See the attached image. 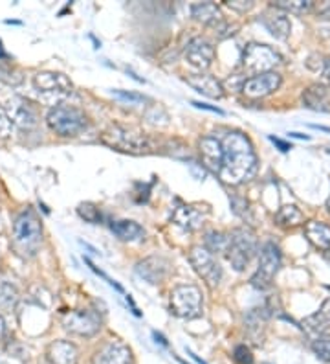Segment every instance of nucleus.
<instances>
[{
    "mask_svg": "<svg viewBox=\"0 0 330 364\" xmlns=\"http://www.w3.org/2000/svg\"><path fill=\"white\" fill-rule=\"evenodd\" d=\"M259 245H257L255 234L250 228H235L229 234V245L226 250L228 262L231 263L235 271H244L250 262L255 258Z\"/></svg>",
    "mask_w": 330,
    "mask_h": 364,
    "instance_id": "39448f33",
    "label": "nucleus"
},
{
    "mask_svg": "<svg viewBox=\"0 0 330 364\" xmlns=\"http://www.w3.org/2000/svg\"><path fill=\"white\" fill-rule=\"evenodd\" d=\"M62 326L66 331H70L79 337H92L101 328V318L96 311L90 309H75V311H68L62 316Z\"/></svg>",
    "mask_w": 330,
    "mask_h": 364,
    "instance_id": "9b49d317",
    "label": "nucleus"
},
{
    "mask_svg": "<svg viewBox=\"0 0 330 364\" xmlns=\"http://www.w3.org/2000/svg\"><path fill=\"white\" fill-rule=\"evenodd\" d=\"M18 302V291L11 282L0 280V311H13Z\"/></svg>",
    "mask_w": 330,
    "mask_h": 364,
    "instance_id": "c85d7f7f",
    "label": "nucleus"
},
{
    "mask_svg": "<svg viewBox=\"0 0 330 364\" xmlns=\"http://www.w3.org/2000/svg\"><path fill=\"white\" fill-rule=\"evenodd\" d=\"M99 142L103 146L116 149L121 153H131V155H141L150 149V140L147 134L141 131L123 127V125H112L106 131L99 134Z\"/></svg>",
    "mask_w": 330,
    "mask_h": 364,
    "instance_id": "7ed1b4c3",
    "label": "nucleus"
},
{
    "mask_svg": "<svg viewBox=\"0 0 330 364\" xmlns=\"http://www.w3.org/2000/svg\"><path fill=\"white\" fill-rule=\"evenodd\" d=\"M272 6L282 14H295V15H304L314 8L312 0H275Z\"/></svg>",
    "mask_w": 330,
    "mask_h": 364,
    "instance_id": "c756f323",
    "label": "nucleus"
},
{
    "mask_svg": "<svg viewBox=\"0 0 330 364\" xmlns=\"http://www.w3.org/2000/svg\"><path fill=\"white\" fill-rule=\"evenodd\" d=\"M270 140H272L273 144H275V146L279 147V151H282V153H288L292 149V146L288 142H285V140H281V138H275V136H270Z\"/></svg>",
    "mask_w": 330,
    "mask_h": 364,
    "instance_id": "ea45409f",
    "label": "nucleus"
},
{
    "mask_svg": "<svg viewBox=\"0 0 330 364\" xmlns=\"http://www.w3.org/2000/svg\"><path fill=\"white\" fill-rule=\"evenodd\" d=\"M198 151H200V160L202 166L213 173H219L222 168V144L213 136H204L198 142Z\"/></svg>",
    "mask_w": 330,
    "mask_h": 364,
    "instance_id": "6ab92c4d",
    "label": "nucleus"
},
{
    "mask_svg": "<svg viewBox=\"0 0 330 364\" xmlns=\"http://www.w3.org/2000/svg\"><path fill=\"white\" fill-rule=\"evenodd\" d=\"M112 94H114V96H118V98L125 100V102H128V103L145 102V98H143L141 94H136V92H127V90H112Z\"/></svg>",
    "mask_w": 330,
    "mask_h": 364,
    "instance_id": "e433bc0d",
    "label": "nucleus"
},
{
    "mask_svg": "<svg viewBox=\"0 0 330 364\" xmlns=\"http://www.w3.org/2000/svg\"><path fill=\"white\" fill-rule=\"evenodd\" d=\"M4 109L11 125H17L21 129H31L37 125V112L28 100L13 96Z\"/></svg>",
    "mask_w": 330,
    "mask_h": 364,
    "instance_id": "ddd939ff",
    "label": "nucleus"
},
{
    "mask_svg": "<svg viewBox=\"0 0 330 364\" xmlns=\"http://www.w3.org/2000/svg\"><path fill=\"white\" fill-rule=\"evenodd\" d=\"M233 359L237 360L238 364H251V363H253V355H251V350L246 346V344H241V346L235 348Z\"/></svg>",
    "mask_w": 330,
    "mask_h": 364,
    "instance_id": "72a5a7b5",
    "label": "nucleus"
},
{
    "mask_svg": "<svg viewBox=\"0 0 330 364\" xmlns=\"http://www.w3.org/2000/svg\"><path fill=\"white\" fill-rule=\"evenodd\" d=\"M279 63H281V55L268 45L250 43L242 52V68L253 76L272 72V68L277 67Z\"/></svg>",
    "mask_w": 330,
    "mask_h": 364,
    "instance_id": "423d86ee",
    "label": "nucleus"
},
{
    "mask_svg": "<svg viewBox=\"0 0 330 364\" xmlns=\"http://www.w3.org/2000/svg\"><path fill=\"white\" fill-rule=\"evenodd\" d=\"M275 223H277L279 227L295 228L299 227V225H303L304 215L295 205H285L279 208L277 213H275Z\"/></svg>",
    "mask_w": 330,
    "mask_h": 364,
    "instance_id": "cd10ccee",
    "label": "nucleus"
},
{
    "mask_svg": "<svg viewBox=\"0 0 330 364\" xmlns=\"http://www.w3.org/2000/svg\"><path fill=\"white\" fill-rule=\"evenodd\" d=\"M185 59L189 61L191 67L206 70L211 67L213 59H215V48L206 37H193L185 48Z\"/></svg>",
    "mask_w": 330,
    "mask_h": 364,
    "instance_id": "2eb2a0df",
    "label": "nucleus"
},
{
    "mask_svg": "<svg viewBox=\"0 0 330 364\" xmlns=\"http://www.w3.org/2000/svg\"><path fill=\"white\" fill-rule=\"evenodd\" d=\"M228 6L231 9H235V11H238V14H246V11H250V9L253 8V2H244V0H229Z\"/></svg>",
    "mask_w": 330,
    "mask_h": 364,
    "instance_id": "4c0bfd02",
    "label": "nucleus"
},
{
    "mask_svg": "<svg viewBox=\"0 0 330 364\" xmlns=\"http://www.w3.org/2000/svg\"><path fill=\"white\" fill-rule=\"evenodd\" d=\"M321 72H323V76H325L326 83L330 85V59H325V61H323Z\"/></svg>",
    "mask_w": 330,
    "mask_h": 364,
    "instance_id": "79ce46f5",
    "label": "nucleus"
},
{
    "mask_svg": "<svg viewBox=\"0 0 330 364\" xmlns=\"http://www.w3.org/2000/svg\"><path fill=\"white\" fill-rule=\"evenodd\" d=\"M222 168L219 175L226 184L238 186L251 181L257 173V155L250 138L246 134L233 131L222 140Z\"/></svg>",
    "mask_w": 330,
    "mask_h": 364,
    "instance_id": "f257e3e1",
    "label": "nucleus"
},
{
    "mask_svg": "<svg viewBox=\"0 0 330 364\" xmlns=\"http://www.w3.org/2000/svg\"><path fill=\"white\" fill-rule=\"evenodd\" d=\"M303 105L310 111L330 112V90L321 83H312L303 92Z\"/></svg>",
    "mask_w": 330,
    "mask_h": 364,
    "instance_id": "aec40b11",
    "label": "nucleus"
},
{
    "mask_svg": "<svg viewBox=\"0 0 330 364\" xmlns=\"http://www.w3.org/2000/svg\"><path fill=\"white\" fill-rule=\"evenodd\" d=\"M319 18H329L330 21V2H325V4L321 6V8H319Z\"/></svg>",
    "mask_w": 330,
    "mask_h": 364,
    "instance_id": "a19ab883",
    "label": "nucleus"
},
{
    "mask_svg": "<svg viewBox=\"0 0 330 364\" xmlns=\"http://www.w3.org/2000/svg\"><path fill=\"white\" fill-rule=\"evenodd\" d=\"M266 320H268V311H266V309H251V311L248 313L246 320H244L248 335L255 341V344H260V342H263Z\"/></svg>",
    "mask_w": 330,
    "mask_h": 364,
    "instance_id": "a878e982",
    "label": "nucleus"
},
{
    "mask_svg": "<svg viewBox=\"0 0 330 364\" xmlns=\"http://www.w3.org/2000/svg\"><path fill=\"white\" fill-rule=\"evenodd\" d=\"M46 357L52 364H77L79 363V350L68 341H55L46 350Z\"/></svg>",
    "mask_w": 330,
    "mask_h": 364,
    "instance_id": "4be33fe9",
    "label": "nucleus"
},
{
    "mask_svg": "<svg viewBox=\"0 0 330 364\" xmlns=\"http://www.w3.org/2000/svg\"><path fill=\"white\" fill-rule=\"evenodd\" d=\"M263 364H270V363H263Z\"/></svg>",
    "mask_w": 330,
    "mask_h": 364,
    "instance_id": "09e8293b",
    "label": "nucleus"
},
{
    "mask_svg": "<svg viewBox=\"0 0 330 364\" xmlns=\"http://www.w3.org/2000/svg\"><path fill=\"white\" fill-rule=\"evenodd\" d=\"M6 58V52L4 48H2V43H0V59H4Z\"/></svg>",
    "mask_w": 330,
    "mask_h": 364,
    "instance_id": "a18cd8bd",
    "label": "nucleus"
},
{
    "mask_svg": "<svg viewBox=\"0 0 330 364\" xmlns=\"http://www.w3.org/2000/svg\"><path fill=\"white\" fill-rule=\"evenodd\" d=\"M167 272L169 262L165 258H160V256H150V258L141 259L136 265V274L150 285L162 284L167 278Z\"/></svg>",
    "mask_w": 330,
    "mask_h": 364,
    "instance_id": "f3484780",
    "label": "nucleus"
},
{
    "mask_svg": "<svg viewBox=\"0 0 330 364\" xmlns=\"http://www.w3.org/2000/svg\"><path fill=\"white\" fill-rule=\"evenodd\" d=\"M11 129H13V125L9 122L8 114H6L4 107H0V138H6L11 134Z\"/></svg>",
    "mask_w": 330,
    "mask_h": 364,
    "instance_id": "f704fd0d",
    "label": "nucleus"
},
{
    "mask_svg": "<svg viewBox=\"0 0 330 364\" xmlns=\"http://www.w3.org/2000/svg\"><path fill=\"white\" fill-rule=\"evenodd\" d=\"M46 122L50 129L59 136H77L88 125L87 114L81 109L74 105H65V103L52 107L46 116Z\"/></svg>",
    "mask_w": 330,
    "mask_h": 364,
    "instance_id": "20e7f679",
    "label": "nucleus"
},
{
    "mask_svg": "<svg viewBox=\"0 0 330 364\" xmlns=\"http://www.w3.org/2000/svg\"><path fill=\"white\" fill-rule=\"evenodd\" d=\"M279 269H281V250L275 243H266L259 252V269L251 276V285L263 291L272 287Z\"/></svg>",
    "mask_w": 330,
    "mask_h": 364,
    "instance_id": "6e6552de",
    "label": "nucleus"
},
{
    "mask_svg": "<svg viewBox=\"0 0 330 364\" xmlns=\"http://www.w3.org/2000/svg\"><path fill=\"white\" fill-rule=\"evenodd\" d=\"M326 212L330 213V196H329V199H326Z\"/></svg>",
    "mask_w": 330,
    "mask_h": 364,
    "instance_id": "49530a36",
    "label": "nucleus"
},
{
    "mask_svg": "<svg viewBox=\"0 0 330 364\" xmlns=\"http://www.w3.org/2000/svg\"><path fill=\"white\" fill-rule=\"evenodd\" d=\"M292 138H303V140H310V136L308 134H301V133H290Z\"/></svg>",
    "mask_w": 330,
    "mask_h": 364,
    "instance_id": "c03bdc74",
    "label": "nucleus"
},
{
    "mask_svg": "<svg viewBox=\"0 0 330 364\" xmlns=\"http://www.w3.org/2000/svg\"><path fill=\"white\" fill-rule=\"evenodd\" d=\"M6 337H8V328H6L4 318L0 316V341H4Z\"/></svg>",
    "mask_w": 330,
    "mask_h": 364,
    "instance_id": "37998d69",
    "label": "nucleus"
},
{
    "mask_svg": "<svg viewBox=\"0 0 330 364\" xmlns=\"http://www.w3.org/2000/svg\"><path fill=\"white\" fill-rule=\"evenodd\" d=\"M260 23H263V26L266 28L275 39L285 41L290 37V18L286 17V14L279 11V9L273 8V11H266V14L260 15Z\"/></svg>",
    "mask_w": 330,
    "mask_h": 364,
    "instance_id": "412c9836",
    "label": "nucleus"
},
{
    "mask_svg": "<svg viewBox=\"0 0 330 364\" xmlns=\"http://www.w3.org/2000/svg\"><path fill=\"white\" fill-rule=\"evenodd\" d=\"M92 364H132V353L121 341H109L96 351Z\"/></svg>",
    "mask_w": 330,
    "mask_h": 364,
    "instance_id": "dca6fc26",
    "label": "nucleus"
},
{
    "mask_svg": "<svg viewBox=\"0 0 330 364\" xmlns=\"http://www.w3.org/2000/svg\"><path fill=\"white\" fill-rule=\"evenodd\" d=\"M194 107H198V109H204V111H209V112H216V114H224V111L222 109H219V107H213V105H207V103H202V102H191Z\"/></svg>",
    "mask_w": 330,
    "mask_h": 364,
    "instance_id": "58836bf2",
    "label": "nucleus"
},
{
    "mask_svg": "<svg viewBox=\"0 0 330 364\" xmlns=\"http://www.w3.org/2000/svg\"><path fill=\"white\" fill-rule=\"evenodd\" d=\"M112 232L118 235L119 240L123 241H141L145 237V230L136 221H128V219H121V221H112L110 225Z\"/></svg>",
    "mask_w": 330,
    "mask_h": 364,
    "instance_id": "bb28decb",
    "label": "nucleus"
},
{
    "mask_svg": "<svg viewBox=\"0 0 330 364\" xmlns=\"http://www.w3.org/2000/svg\"><path fill=\"white\" fill-rule=\"evenodd\" d=\"M171 313L180 318L202 315V291L197 285H176L171 291Z\"/></svg>",
    "mask_w": 330,
    "mask_h": 364,
    "instance_id": "0eeeda50",
    "label": "nucleus"
},
{
    "mask_svg": "<svg viewBox=\"0 0 330 364\" xmlns=\"http://www.w3.org/2000/svg\"><path fill=\"white\" fill-rule=\"evenodd\" d=\"M77 213H79L84 221L94 223V225H96V223H99V219H101V213H99V210H97L92 203H83V205H79Z\"/></svg>",
    "mask_w": 330,
    "mask_h": 364,
    "instance_id": "473e14b6",
    "label": "nucleus"
},
{
    "mask_svg": "<svg viewBox=\"0 0 330 364\" xmlns=\"http://www.w3.org/2000/svg\"><path fill=\"white\" fill-rule=\"evenodd\" d=\"M43 243V227L40 219L31 208H26L17 215L13 223V247L21 256H35Z\"/></svg>",
    "mask_w": 330,
    "mask_h": 364,
    "instance_id": "f03ea898",
    "label": "nucleus"
},
{
    "mask_svg": "<svg viewBox=\"0 0 330 364\" xmlns=\"http://www.w3.org/2000/svg\"><path fill=\"white\" fill-rule=\"evenodd\" d=\"M281 87V76L277 72H266V74H259V76H251L242 83V92L246 94L248 98H266L270 94Z\"/></svg>",
    "mask_w": 330,
    "mask_h": 364,
    "instance_id": "4468645a",
    "label": "nucleus"
},
{
    "mask_svg": "<svg viewBox=\"0 0 330 364\" xmlns=\"http://www.w3.org/2000/svg\"><path fill=\"white\" fill-rule=\"evenodd\" d=\"M33 87L48 100H65L72 94V81L59 72H39L33 77Z\"/></svg>",
    "mask_w": 330,
    "mask_h": 364,
    "instance_id": "1a4fd4ad",
    "label": "nucleus"
},
{
    "mask_svg": "<svg viewBox=\"0 0 330 364\" xmlns=\"http://www.w3.org/2000/svg\"><path fill=\"white\" fill-rule=\"evenodd\" d=\"M84 263H87V265H88V267H90V269H92V271H94V272H96V274H97V276H101L103 280H105V282H106V284H109V285H110V287H114V289H116V291H118V293H123V289H121V285H119V284H116V282H114V280H112V278H110V276H106V274H105V272H103V271H99V269H97V267H96V265H94V263H92V262H90V259H88V258H84Z\"/></svg>",
    "mask_w": 330,
    "mask_h": 364,
    "instance_id": "c9c22d12",
    "label": "nucleus"
},
{
    "mask_svg": "<svg viewBox=\"0 0 330 364\" xmlns=\"http://www.w3.org/2000/svg\"><path fill=\"white\" fill-rule=\"evenodd\" d=\"M207 218V210H200V206L194 205H180L172 210V223L176 227L184 228V230H198L202 227Z\"/></svg>",
    "mask_w": 330,
    "mask_h": 364,
    "instance_id": "a211bd4d",
    "label": "nucleus"
},
{
    "mask_svg": "<svg viewBox=\"0 0 330 364\" xmlns=\"http://www.w3.org/2000/svg\"><path fill=\"white\" fill-rule=\"evenodd\" d=\"M191 15H193V18L198 21V23L213 28L220 39H224V37L228 36H233V30H237V26H231V24L226 23L222 11H220L219 6L213 4V2H200V4H194L193 8H191Z\"/></svg>",
    "mask_w": 330,
    "mask_h": 364,
    "instance_id": "9d476101",
    "label": "nucleus"
},
{
    "mask_svg": "<svg viewBox=\"0 0 330 364\" xmlns=\"http://www.w3.org/2000/svg\"><path fill=\"white\" fill-rule=\"evenodd\" d=\"M304 237L316 247L317 250L330 252V227L321 221H308L304 225Z\"/></svg>",
    "mask_w": 330,
    "mask_h": 364,
    "instance_id": "b1692460",
    "label": "nucleus"
},
{
    "mask_svg": "<svg viewBox=\"0 0 330 364\" xmlns=\"http://www.w3.org/2000/svg\"><path fill=\"white\" fill-rule=\"evenodd\" d=\"M189 262L194 271H197V274L204 278L211 287H216L220 284L222 267L219 265V262L209 250H206L204 247H193L189 252Z\"/></svg>",
    "mask_w": 330,
    "mask_h": 364,
    "instance_id": "f8f14e48",
    "label": "nucleus"
},
{
    "mask_svg": "<svg viewBox=\"0 0 330 364\" xmlns=\"http://www.w3.org/2000/svg\"><path fill=\"white\" fill-rule=\"evenodd\" d=\"M206 247L204 249L209 250L211 254H226L229 245V234H224V232H207L206 234Z\"/></svg>",
    "mask_w": 330,
    "mask_h": 364,
    "instance_id": "7c9ffc66",
    "label": "nucleus"
},
{
    "mask_svg": "<svg viewBox=\"0 0 330 364\" xmlns=\"http://www.w3.org/2000/svg\"><path fill=\"white\" fill-rule=\"evenodd\" d=\"M312 350L319 359L330 363V337H317L312 342Z\"/></svg>",
    "mask_w": 330,
    "mask_h": 364,
    "instance_id": "2f4dec72",
    "label": "nucleus"
},
{
    "mask_svg": "<svg viewBox=\"0 0 330 364\" xmlns=\"http://www.w3.org/2000/svg\"><path fill=\"white\" fill-rule=\"evenodd\" d=\"M326 262L330 263V252H326Z\"/></svg>",
    "mask_w": 330,
    "mask_h": 364,
    "instance_id": "de8ad7c7",
    "label": "nucleus"
},
{
    "mask_svg": "<svg viewBox=\"0 0 330 364\" xmlns=\"http://www.w3.org/2000/svg\"><path fill=\"white\" fill-rule=\"evenodd\" d=\"M303 326L308 331H312V333H326L330 329V300H325V302H323V306L319 307V311L307 316V318L303 320Z\"/></svg>",
    "mask_w": 330,
    "mask_h": 364,
    "instance_id": "393cba45",
    "label": "nucleus"
},
{
    "mask_svg": "<svg viewBox=\"0 0 330 364\" xmlns=\"http://www.w3.org/2000/svg\"><path fill=\"white\" fill-rule=\"evenodd\" d=\"M187 85H191L197 92L204 94L207 98L213 100H220L224 96V87L220 83L216 77L207 76V74H197V76H189L185 77Z\"/></svg>",
    "mask_w": 330,
    "mask_h": 364,
    "instance_id": "5701e85b",
    "label": "nucleus"
}]
</instances>
